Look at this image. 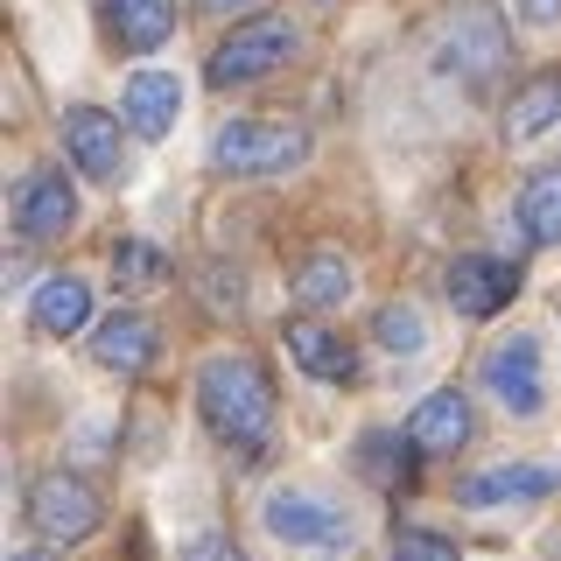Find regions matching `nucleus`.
<instances>
[{"instance_id": "obj_1", "label": "nucleus", "mask_w": 561, "mask_h": 561, "mask_svg": "<svg viewBox=\"0 0 561 561\" xmlns=\"http://www.w3.org/2000/svg\"><path fill=\"white\" fill-rule=\"evenodd\" d=\"M197 408H204V421H210V435H218V443H232L245 456L267 449V435H274V386H267V373H260L253 358H239V351L204 358Z\"/></svg>"}, {"instance_id": "obj_2", "label": "nucleus", "mask_w": 561, "mask_h": 561, "mask_svg": "<svg viewBox=\"0 0 561 561\" xmlns=\"http://www.w3.org/2000/svg\"><path fill=\"white\" fill-rule=\"evenodd\" d=\"M309 162V134L302 127H267V119H225L210 134V169L225 175H288Z\"/></svg>"}, {"instance_id": "obj_3", "label": "nucleus", "mask_w": 561, "mask_h": 561, "mask_svg": "<svg viewBox=\"0 0 561 561\" xmlns=\"http://www.w3.org/2000/svg\"><path fill=\"white\" fill-rule=\"evenodd\" d=\"M295 49H302V35H295V22H280V14L239 22L210 49V84H253V78H267V70H280Z\"/></svg>"}, {"instance_id": "obj_4", "label": "nucleus", "mask_w": 561, "mask_h": 561, "mask_svg": "<svg viewBox=\"0 0 561 561\" xmlns=\"http://www.w3.org/2000/svg\"><path fill=\"white\" fill-rule=\"evenodd\" d=\"M28 526L49 540V548H70V540L99 534V491L70 470H43L28 484Z\"/></svg>"}, {"instance_id": "obj_5", "label": "nucleus", "mask_w": 561, "mask_h": 561, "mask_svg": "<svg viewBox=\"0 0 561 561\" xmlns=\"http://www.w3.org/2000/svg\"><path fill=\"white\" fill-rule=\"evenodd\" d=\"M484 393L499 400L513 421H534L548 408V373H540V344L534 337H499L484 351Z\"/></svg>"}, {"instance_id": "obj_6", "label": "nucleus", "mask_w": 561, "mask_h": 561, "mask_svg": "<svg viewBox=\"0 0 561 561\" xmlns=\"http://www.w3.org/2000/svg\"><path fill=\"white\" fill-rule=\"evenodd\" d=\"M260 519H267L274 540H288V548H351V513L330 499H316V491H274L267 505H260Z\"/></svg>"}, {"instance_id": "obj_7", "label": "nucleus", "mask_w": 561, "mask_h": 561, "mask_svg": "<svg viewBox=\"0 0 561 561\" xmlns=\"http://www.w3.org/2000/svg\"><path fill=\"white\" fill-rule=\"evenodd\" d=\"M70 225H78V190H70L57 169L28 175V183L14 190V232L22 239H64Z\"/></svg>"}, {"instance_id": "obj_8", "label": "nucleus", "mask_w": 561, "mask_h": 561, "mask_svg": "<svg viewBox=\"0 0 561 561\" xmlns=\"http://www.w3.org/2000/svg\"><path fill=\"white\" fill-rule=\"evenodd\" d=\"M64 148L92 183H113L119 175V119L99 113V105H70L64 113Z\"/></svg>"}, {"instance_id": "obj_9", "label": "nucleus", "mask_w": 561, "mask_h": 561, "mask_svg": "<svg viewBox=\"0 0 561 561\" xmlns=\"http://www.w3.org/2000/svg\"><path fill=\"white\" fill-rule=\"evenodd\" d=\"M154 351H162V337H154V323L140 309H113L92 330V358L105 365V373H148Z\"/></svg>"}, {"instance_id": "obj_10", "label": "nucleus", "mask_w": 561, "mask_h": 561, "mask_svg": "<svg viewBox=\"0 0 561 561\" xmlns=\"http://www.w3.org/2000/svg\"><path fill=\"white\" fill-rule=\"evenodd\" d=\"M513 288H519V274L505 267V260L463 253L449 267V302H456V316H499L505 302H513Z\"/></svg>"}, {"instance_id": "obj_11", "label": "nucleus", "mask_w": 561, "mask_h": 561, "mask_svg": "<svg viewBox=\"0 0 561 561\" xmlns=\"http://www.w3.org/2000/svg\"><path fill=\"white\" fill-rule=\"evenodd\" d=\"M561 478L548 463H499V470H478V478H463V491L456 499L463 505H478V513H491V505H534V499H548Z\"/></svg>"}, {"instance_id": "obj_12", "label": "nucleus", "mask_w": 561, "mask_h": 561, "mask_svg": "<svg viewBox=\"0 0 561 561\" xmlns=\"http://www.w3.org/2000/svg\"><path fill=\"white\" fill-rule=\"evenodd\" d=\"M408 443L421 456H449V449H463L470 443V400L456 393V386H443V393H428L421 408L408 414Z\"/></svg>"}, {"instance_id": "obj_13", "label": "nucleus", "mask_w": 561, "mask_h": 561, "mask_svg": "<svg viewBox=\"0 0 561 561\" xmlns=\"http://www.w3.org/2000/svg\"><path fill=\"white\" fill-rule=\"evenodd\" d=\"M175 119H183V84H175V70H134L127 78V127L140 140H162Z\"/></svg>"}, {"instance_id": "obj_14", "label": "nucleus", "mask_w": 561, "mask_h": 561, "mask_svg": "<svg viewBox=\"0 0 561 561\" xmlns=\"http://www.w3.org/2000/svg\"><path fill=\"white\" fill-rule=\"evenodd\" d=\"M288 358L302 365L309 379H330V386L358 379V351H351L337 330H323V323H288Z\"/></svg>"}, {"instance_id": "obj_15", "label": "nucleus", "mask_w": 561, "mask_h": 561, "mask_svg": "<svg viewBox=\"0 0 561 561\" xmlns=\"http://www.w3.org/2000/svg\"><path fill=\"white\" fill-rule=\"evenodd\" d=\"M28 323L43 330V337H70V330L92 323V288H84L78 274H49L43 288H35L28 302Z\"/></svg>"}, {"instance_id": "obj_16", "label": "nucleus", "mask_w": 561, "mask_h": 561, "mask_svg": "<svg viewBox=\"0 0 561 561\" xmlns=\"http://www.w3.org/2000/svg\"><path fill=\"white\" fill-rule=\"evenodd\" d=\"M519 225H526V239H534V245H561V162H548V169L526 175V190H519Z\"/></svg>"}, {"instance_id": "obj_17", "label": "nucleus", "mask_w": 561, "mask_h": 561, "mask_svg": "<svg viewBox=\"0 0 561 561\" xmlns=\"http://www.w3.org/2000/svg\"><path fill=\"white\" fill-rule=\"evenodd\" d=\"M105 14L127 49H162L175 35V0H105Z\"/></svg>"}, {"instance_id": "obj_18", "label": "nucleus", "mask_w": 561, "mask_h": 561, "mask_svg": "<svg viewBox=\"0 0 561 561\" xmlns=\"http://www.w3.org/2000/svg\"><path fill=\"white\" fill-rule=\"evenodd\" d=\"M449 64L463 70V78H491V70L505 64L499 22H491V14H463V22H456V35H449Z\"/></svg>"}, {"instance_id": "obj_19", "label": "nucleus", "mask_w": 561, "mask_h": 561, "mask_svg": "<svg viewBox=\"0 0 561 561\" xmlns=\"http://www.w3.org/2000/svg\"><path fill=\"white\" fill-rule=\"evenodd\" d=\"M295 302L302 309H344L351 302V267L337 253H316L302 274H295Z\"/></svg>"}, {"instance_id": "obj_20", "label": "nucleus", "mask_w": 561, "mask_h": 561, "mask_svg": "<svg viewBox=\"0 0 561 561\" xmlns=\"http://www.w3.org/2000/svg\"><path fill=\"white\" fill-rule=\"evenodd\" d=\"M554 119H561V78H534L513 99V113H505V134H513V140H534V134H548Z\"/></svg>"}, {"instance_id": "obj_21", "label": "nucleus", "mask_w": 561, "mask_h": 561, "mask_svg": "<svg viewBox=\"0 0 561 561\" xmlns=\"http://www.w3.org/2000/svg\"><path fill=\"white\" fill-rule=\"evenodd\" d=\"M373 337L393 351V358H421V351H428V323H421L414 302H386V309L373 316Z\"/></svg>"}, {"instance_id": "obj_22", "label": "nucleus", "mask_w": 561, "mask_h": 561, "mask_svg": "<svg viewBox=\"0 0 561 561\" xmlns=\"http://www.w3.org/2000/svg\"><path fill=\"white\" fill-rule=\"evenodd\" d=\"M113 267H119V280H127V288H154V280L169 274V260L154 253V245L127 239V245H119V253H113Z\"/></svg>"}, {"instance_id": "obj_23", "label": "nucleus", "mask_w": 561, "mask_h": 561, "mask_svg": "<svg viewBox=\"0 0 561 561\" xmlns=\"http://www.w3.org/2000/svg\"><path fill=\"white\" fill-rule=\"evenodd\" d=\"M393 561H463V554H456V540H443V534L400 526V534H393Z\"/></svg>"}, {"instance_id": "obj_24", "label": "nucleus", "mask_w": 561, "mask_h": 561, "mask_svg": "<svg viewBox=\"0 0 561 561\" xmlns=\"http://www.w3.org/2000/svg\"><path fill=\"white\" fill-rule=\"evenodd\" d=\"M183 561H245V554L225 534H204V540H190V548H183Z\"/></svg>"}, {"instance_id": "obj_25", "label": "nucleus", "mask_w": 561, "mask_h": 561, "mask_svg": "<svg viewBox=\"0 0 561 561\" xmlns=\"http://www.w3.org/2000/svg\"><path fill=\"white\" fill-rule=\"evenodd\" d=\"M365 470H373V478H393V435H365Z\"/></svg>"}, {"instance_id": "obj_26", "label": "nucleus", "mask_w": 561, "mask_h": 561, "mask_svg": "<svg viewBox=\"0 0 561 561\" xmlns=\"http://www.w3.org/2000/svg\"><path fill=\"white\" fill-rule=\"evenodd\" d=\"M513 14H526V22H554L561 0H513Z\"/></svg>"}, {"instance_id": "obj_27", "label": "nucleus", "mask_w": 561, "mask_h": 561, "mask_svg": "<svg viewBox=\"0 0 561 561\" xmlns=\"http://www.w3.org/2000/svg\"><path fill=\"white\" fill-rule=\"evenodd\" d=\"M210 14H239V8H253V0H204Z\"/></svg>"}, {"instance_id": "obj_28", "label": "nucleus", "mask_w": 561, "mask_h": 561, "mask_svg": "<svg viewBox=\"0 0 561 561\" xmlns=\"http://www.w3.org/2000/svg\"><path fill=\"white\" fill-rule=\"evenodd\" d=\"M8 561H49V554H43V548H28V554H8Z\"/></svg>"}]
</instances>
